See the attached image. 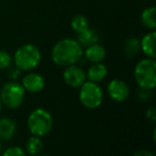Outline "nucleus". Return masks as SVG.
I'll return each instance as SVG.
<instances>
[{
	"label": "nucleus",
	"instance_id": "nucleus-1",
	"mask_svg": "<svg viewBox=\"0 0 156 156\" xmlns=\"http://www.w3.org/2000/svg\"><path fill=\"white\" fill-rule=\"evenodd\" d=\"M83 48L74 38H62L57 41L51 49V60L56 65L67 67L77 64L82 56Z\"/></svg>",
	"mask_w": 156,
	"mask_h": 156
},
{
	"label": "nucleus",
	"instance_id": "nucleus-2",
	"mask_svg": "<svg viewBox=\"0 0 156 156\" xmlns=\"http://www.w3.org/2000/svg\"><path fill=\"white\" fill-rule=\"evenodd\" d=\"M13 58V63L23 71H31L40 65L42 60L41 51L33 44H24L17 48Z\"/></svg>",
	"mask_w": 156,
	"mask_h": 156
},
{
	"label": "nucleus",
	"instance_id": "nucleus-3",
	"mask_svg": "<svg viewBox=\"0 0 156 156\" xmlns=\"http://www.w3.org/2000/svg\"><path fill=\"white\" fill-rule=\"evenodd\" d=\"M134 76L137 85L141 89L152 90L156 86V61L146 58L136 64Z\"/></svg>",
	"mask_w": 156,
	"mask_h": 156
},
{
	"label": "nucleus",
	"instance_id": "nucleus-4",
	"mask_svg": "<svg viewBox=\"0 0 156 156\" xmlns=\"http://www.w3.org/2000/svg\"><path fill=\"white\" fill-rule=\"evenodd\" d=\"M27 124L32 135L43 137L51 131L54 126V119L49 112L46 109L36 108L30 113Z\"/></svg>",
	"mask_w": 156,
	"mask_h": 156
},
{
	"label": "nucleus",
	"instance_id": "nucleus-5",
	"mask_svg": "<svg viewBox=\"0 0 156 156\" xmlns=\"http://www.w3.org/2000/svg\"><path fill=\"white\" fill-rule=\"evenodd\" d=\"M26 90L23 85L16 81H10L2 86L0 99L2 104L10 109H16L21 105L25 99Z\"/></svg>",
	"mask_w": 156,
	"mask_h": 156
},
{
	"label": "nucleus",
	"instance_id": "nucleus-6",
	"mask_svg": "<svg viewBox=\"0 0 156 156\" xmlns=\"http://www.w3.org/2000/svg\"><path fill=\"white\" fill-rule=\"evenodd\" d=\"M103 90L97 83L86 81L80 86L79 100L81 104L89 109H94L101 106L103 103Z\"/></svg>",
	"mask_w": 156,
	"mask_h": 156
},
{
	"label": "nucleus",
	"instance_id": "nucleus-7",
	"mask_svg": "<svg viewBox=\"0 0 156 156\" xmlns=\"http://www.w3.org/2000/svg\"><path fill=\"white\" fill-rule=\"evenodd\" d=\"M62 76L65 84L71 87H74V88L80 87L87 81L86 72L83 71L82 68H80L76 64L67 66Z\"/></svg>",
	"mask_w": 156,
	"mask_h": 156
},
{
	"label": "nucleus",
	"instance_id": "nucleus-8",
	"mask_svg": "<svg viewBox=\"0 0 156 156\" xmlns=\"http://www.w3.org/2000/svg\"><path fill=\"white\" fill-rule=\"evenodd\" d=\"M107 94L112 100L123 102L129 96V87L124 81L120 79H113L107 85Z\"/></svg>",
	"mask_w": 156,
	"mask_h": 156
},
{
	"label": "nucleus",
	"instance_id": "nucleus-9",
	"mask_svg": "<svg viewBox=\"0 0 156 156\" xmlns=\"http://www.w3.org/2000/svg\"><path fill=\"white\" fill-rule=\"evenodd\" d=\"M21 85L24 89L28 93L38 94L41 93L45 87V80L39 73L36 72H29L21 80Z\"/></svg>",
	"mask_w": 156,
	"mask_h": 156
},
{
	"label": "nucleus",
	"instance_id": "nucleus-10",
	"mask_svg": "<svg viewBox=\"0 0 156 156\" xmlns=\"http://www.w3.org/2000/svg\"><path fill=\"white\" fill-rule=\"evenodd\" d=\"M82 56L88 62L94 64V63H101L106 58V49L103 45L100 43H95L85 47L82 52Z\"/></svg>",
	"mask_w": 156,
	"mask_h": 156
},
{
	"label": "nucleus",
	"instance_id": "nucleus-11",
	"mask_svg": "<svg viewBox=\"0 0 156 156\" xmlns=\"http://www.w3.org/2000/svg\"><path fill=\"white\" fill-rule=\"evenodd\" d=\"M155 43H156V32L150 31L142 36L140 39V50L143 52L146 58H155Z\"/></svg>",
	"mask_w": 156,
	"mask_h": 156
},
{
	"label": "nucleus",
	"instance_id": "nucleus-12",
	"mask_svg": "<svg viewBox=\"0 0 156 156\" xmlns=\"http://www.w3.org/2000/svg\"><path fill=\"white\" fill-rule=\"evenodd\" d=\"M108 74V69L106 65H104L102 62L101 63H94L92 66H90L88 72L86 73L88 80L94 83L102 82Z\"/></svg>",
	"mask_w": 156,
	"mask_h": 156
},
{
	"label": "nucleus",
	"instance_id": "nucleus-13",
	"mask_svg": "<svg viewBox=\"0 0 156 156\" xmlns=\"http://www.w3.org/2000/svg\"><path fill=\"white\" fill-rule=\"evenodd\" d=\"M16 132V123L8 117L0 118V139L10 140Z\"/></svg>",
	"mask_w": 156,
	"mask_h": 156
},
{
	"label": "nucleus",
	"instance_id": "nucleus-14",
	"mask_svg": "<svg viewBox=\"0 0 156 156\" xmlns=\"http://www.w3.org/2000/svg\"><path fill=\"white\" fill-rule=\"evenodd\" d=\"M76 41L81 45V47H87L92 44H95L100 41V35L95 30L91 29V28H87L86 30H83L82 32L77 33V37Z\"/></svg>",
	"mask_w": 156,
	"mask_h": 156
},
{
	"label": "nucleus",
	"instance_id": "nucleus-15",
	"mask_svg": "<svg viewBox=\"0 0 156 156\" xmlns=\"http://www.w3.org/2000/svg\"><path fill=\"white\" fill-rule=\"evenodd\" d=\"M140 21L142 26L150 31H154L156 29V8L155 6H149L144 9L140 16Z\"/></svg>",
	"mask_w": 156,
	"mask_h": 156
},
{
	"label": "nucleus",
	"instance_id": "nucleus-16",
	"mask_svg": "<svg viewBox=\"0 0 156 156\" xmlns=\"http://www.w3.org/2000/svg\"><path fill=\"white\" fill-rule=\"evenodd\" d=\"M123 50H124L125 55H127L128 58L136 56L138 54V52L140 51V39L135 36L128 37L125 41Z\"/></svg>",
	"mask_w": 156,
	"mask_h": 156
},
{
	"label": "nucleus",
	"instance_id": "nucleus-17",
	"mask_svg": "<svg viewBox=\"0 0 156 156\" xmlns=\"http://www.w3.org/2000/svg\"><path fill=\"white\" fill-rule=\"evenodd\" d=\"M43 147H44V144H43V141H42L41 137L33 135L27 140L26 150H27L28 154L36 156V155H39L40 153L42 152Z\"/></svg>",
	"mask_w": 156,
	"mask_h": 156
},
{
	"label": "nucleus",
	"instance_id": "nucleus-18",
	"mask_svg": "<svg viewBox=\"0 0 156 156\" xmlns=\"http://www.w3.org/2000/svg\"><path fill=\"white\" fill-rule=\"evenodd\" d=\"M71 27L74 30V32L77 33L82 32L83 30H86L87 28H89V21H88L87 17L83 15H76L72 18L71 20Z\"/></svg>",
	"mask_w": 156,
	"mask_h": 156
},
{
	"label": "nucleus",
	"instance_id": "nucleus-19",
	"mask_svg": "<svg viewBox=\"0 0 156 156\" xmlns=\"http://www.w3.org/2000/svg\"><path fill=\"white\" fill-rule=\"evenodd\" d=\"M13 58L6 50L0 49V70L8 69L10 66H12Z\"/></svg>",
	"mask_w": 156,
	"mask_h": 156
},
{
	"label": "nucleus",
	"instance_id": "nucleus-20",
	"mask_svg": "<svg viewBox=\"0 0 156 156\" xmlns=\"http://www.w3.org/2000/svg\"><path fill=\"white\" fill-rule=\"evenodd\" d=\"M2 156H26V153L19 147H11L4 151Z\"/></svg>",
	"mask_w": 156,
	"mask_h": 156
},
{
	"label": "nucleus",
	"instance_id": "nucleus-21",
	"mask_svg": "<svg viewBox=\"0 0 156 156\" xmlns=\"http://www.w3.org/2000/svg\"><path fill=\"white\" fill-rule=\"evenodd\" d=\"M21 70L19 68H17L16 66L14 67H9L8 68V76L11 81H16L17 79L21 76Z\"/></svg>",
	"mask_w": 156,
	"mask_h": 156
},
{
	"label": "nucleus",
	"instance_id": "nucleus-22",
	"mask_svg": "<svg viewBox=\"0 0 156 156\" xmlns=\"http://www.w3.org/2000/svg\"><path fill=\"white\" fill-rule=\"evenodd\" d=\"M146 119H148L149 121H151L152 123H154V122L156 121V109H155V107L151 106V107H149V108L146 109Z\"/></svg>",
	"mask_w": 156,
	"mask_h": 156
},
{
	"label": "nucleus",
	"instance_id": "nucleus-23",
	"mask_svg": "<svg viewBox=\"0 0 156 156\" xmlns=\"http://www.w3.org/2000/svg\"><path fill=\"white\" fill-rule=\"evenodd\" d=\"M133 156H155V155L148 150H139V151H137Z\"/></svg>",
	"mask_w": 156,
	"mask_h": 156
},
{
	"label": "nucleus",
	"instance_id": "nucleus-24",
	"mask_svg": "<svg viewBox=\"0 0 156 156\" xmlns=\"http://www.w3.org/2000/svg\"><path fill=\"white\" fill-rule=\"evenodd\" d=\"M1 107H2V102H1V99H0V112H1Z\"/></svg>",
	"mask_w": 156,
	"mask_h": 156
},
{
	"label": "nucleus",
	"instance_id": "nucleus-25",
	"mask_svg": "<svg viewBox=\"0 0 156 156\" xmlns=\"http://www.w3.org/2000/svg\"><path fill=\"white\" fill-rule=\"evenodd\" d=\"M0 154H1V146H0Z\"/></svg>",
	"mask_w": 156,
	"mask_h": 156
},
{
	"label": "nucleus",
	"instance_id": "nucleus-26",
	"mask_svg": "<svg viewBox=\"0 0 156 156\" xmlns=\"http://www.w3.org/2000/svg\"><path fill=\"white\" fill-rule=\"evenodd\" d=\"M41 156H49V155H46V154H45V155H41Z\"/></svg>",
	"mask_w": 156,
	"mask_h": 156
}]
</instances>
